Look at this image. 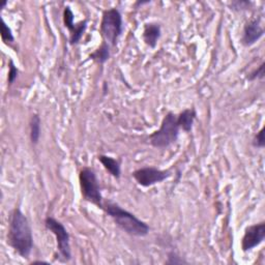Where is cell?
Listing matches in <instances>:
<instances>
[{
  "label": "cell",
  "instance_id": "6da1fadb",
  "mask_svg": "<svg viewBox=\"0 0 265 265\" xmlns=\"http://www.w3.org/2000/svg\"><path fill=\"white\" fill-rule=\"evenodd\" d=\"M8 244L23 258H28L33 249V236L29 220L19 208H15L10 216Z\"/></svg>",
  "mask_w": 265,
  "mask_h": 265
},
{
  "label": "cell",
  "instance_id": "7a4b0ae2",
  "mask_svg": "<svg viewBox=\"0 0 265 265\" xmlns=\"http://www.w3.org/2000/svg\"><path fill=\"white\" fill-rule=\"evenodd\" d=\"M103 209L106 210L107 214L110 215L115 224L125 233L131 236L143 237L149 233V226L138 218L135 214L123 209L117 203L107 201L104 204Z\"/></svg>",
  "mask_w": 265,
  "mask_h": 265
},
{
  "label": "cell",
  "instance_id": "3957f363",
  "mask_svg": "<svg viewBox=\"0 0 265 265\" xmlns=\"http://www.w3.org/2000/svg\"><path fill=\"white\" fill-rule=\"evenodd\" d=\"M180 123L178 115L169 112L162 120L160 129L154 131L149 136L150 144L157 148H166L175 143L180 135Z\"/></svg>",
  "mask_w": 265,
  "mask_h": 265
},
{
  "label": "cell",
  "instance_id": "277c9868",
  "mask_svg": "<svg viewBox=\"0 0 265 265\" xmlns=\"http://www.w3.org/2000/svg\"><path fill=\"white\" fill-rule=\"evenodd\" d=\"M79 184L81 194L86 201L97 205L100 208L104 207L99 181L96 172L93 169L85 167L80 170Z\"/></svg>",
  "mask_w": 265,
  "mask_h": 265
},
{
  "label": "cell",
  "instance_id": "5b68a950",
  "mask_svg": "<svg viewBox=\"0 0 265 265\" xmlns=\"http://www.w3.org/2000/svg\"><path fill=\"white\" fill-rule=\"evenodd\" d=\"M123 29L122 16L117 9L106 10L103 13L101 22V33L104 41L110 46H116L118 37L121 35Z\"/></svg>",
  "mask_w": 265,
  "mask_h": 265
},
{
  "label": "cell",
  "instance_id": "8992f818",
  "mask_svg": "<svg viewBox=\"0 0 265 265\" xmlns=\"http://www.w3.org/2000/svg\"><path fill=\"white\" fill-rule=\"evenodd\" d=\"M46 228L53 233L57 241V250L58 254L56 255V259L61 262H68L72 258L71 252V244H70V234L67 228L62 223L54 217L48 216L45 219Z\"/></svg>",
  "mask_w": 265,
  "mask_h": 265
},
{
  "label": "cell",
  "instance_id": "52a82bcc",
  "mask_svg": "<svg viewBox=\"0 0 265 265\" xmlns=\"http://www.w3.org/2000/svg\"><path fill=\"white\" fill-rule=\"evenodd\" d=\"M170 171L161 170L154 167H144L131 173V176L135 179L137 184L144 188L160 184L170 178Z\"/></svg>",
  "mask_w": 265,
  "mask_h": 265
},
{
  "label": "cell",
  "instance_id": "ba28073f",
  "mask_svg": "<svg viewBox=\"0 0 265 265\" xmlns=\"http://www.w3.org/2000/svg\"><path fill=\"white\" fill-rule=\"evenodd\" d=\"M265 238V223L261 222L249 226L245 230L244 237L241 239V249L244 252H249L263 242Z\"/></svg>",
  "mask_w": 265,
  "mask_h": 265
},
{
  "label": "cell",
  "instance_id": "9c48e42d",
  "mask_svg": "<svg viewBox=\"0 0 265 265\" xmlns=\"http://www.w3.org/2000/svg\"><path fill=\"white\" fill-rule=\"evenodd\" d=\"M264 34V29L260 24V20H250L244 28V34L241 41L245 46H252L258 41Z\"/></svg>",
  "mask_w": 265,
  "mask_h": 265
},
{
  "label": "cell",
  "instance_id": "30bf717a",
  "mask_svg": "<svg viewBox=\"0 0 265 265\" xmlns=\"http://www.w3.org/2000/svg\"><path fill=\"white\" fill-rule=\"evenodd\" d=\"M161 37V26L157 23H147L143 30V40L147 46L154 48Z\"/></svg>",
  "mask_w": 265,
  "mask_h": 265
},
{
  "label": "cell",
  "instance_id": "8fae6325",
  "mask_svg": "<svg viewBox=\"0 0 265 265\" xmlns=\"http://www.w3.org/2000/svg\"><path fill=\"white\" fill-rule=\"evenodd\" d=\"M98 159L101 162V164L104 166V168L113 176V178L117 180L120 178V174H121L120 164L116 159L105 154L99 156Z\"/></svg>",
  "mask_w": 265,
  "mask_h": 265
},
{
  "label": "cell",
  "instance_id": "7c38bea8",
  "mask_svg": "<svg viewBox=\"0 0 265 265\" xmlns=\"http://www.w3.org/2000/svg\"><path fill=\"white\" fill-rule=\"evenodd\" d=\"M196 115H197L196 114V110L194 108H190V109L184 110L178 116V120H179L181 128H183L187 132L191 131L192 128H193L194 121L196 119Z\"/></svg>",
  "mask_w": 265,
  "mask_h": 265
},
{
  "label": "cell",
  "instance_id": "4fadbf2b",
  "mask_svg": "<svg viewBox=\"0 0 265 265\" xmlns=\"http://www.w3.org/2000/svg\"><path fill=\"white\" fill-rule=\"evenodd\" d=\"M91 58L98 63H105L110 58V45L106 41H103L102 45L93 53L91 54Z\"/></svg>",
  "mask_w": 265,
  "mask_h": 265
},
{
  "label": "cell",
  "instance_id": "5bb4252c",
  "mask_svg": "<svg viewBox=\"0 0 265 265\" xmlns=\"http://www.w3.org/2000/svg\"><path fill=\"white\" fill-rule=\"evenodd\" d=\"M87 27V21H81L78 24H75L73 26V28L70 30L71 36H70V43L71 45H76V43L79 42V40L81 39V37L83 36L85 30Z\"/></svg>",
  "mask_w": 265,
  "mask_h": 265
},
{
  "label": "cell",
  "instance_id": "9a60e30c",
  "mask_svg": "<svg viewBox=\"0 0 265 265\" xmlns=\"http://www.w3.org/2000/svg\"><path fill=\"white\" fill-rule=\"evenodd\" d=\"M40 137V118L37 114H33L30 119V140L33 144H37Z\"/></svg>",
  "mask_w": 265,
  "mask_h": 265
},
{
  "label": "cell",
  "instance_id": "2e32d148",
  "mask_svg": "<svg viewBox=\"0 0 265 265\" xmlns=\"http://www.w3.org/2000/svg\"><path fill=\"white\" fill-rule=\"evenodd\" d=\"M0 28H2V38L5 42H13L15 40L12 29L9 27V25L6 23L4 19H2V25H0Z\"/></svg>",
  "mask_w": 265,
  "mask_h": 265
},
{
  "label": "cell",
  "instance_id": "e0dca14e",
  "mask_svg": "<svg viewBox=\"0 0 265 265\" xmlns=\"http://www.w3.org/2000/svg\"><path fill=\"white\" fill-rule=\"evenodd\" d=\"M63 22H64V26L71 30L73 28V26L75 25L74 23V13L72 11V9L70 7H65L64 11H63Z\"/></svg>",
  "mask_w": 265,
  "mask_h": 265
},
{
  "label": "cell",
  "instance_id": "ac0fdd59",
  "mask_svg": "<svg viewBox=\"0 0 265 265\" xmlns=\"http://www.w3.org/2000/svg\"><path fill=\"white\" fill-rule=\"evenodd\" d=\"M253 144L257 148H263L264 147L265 140H264V128L263 127L255 135V138L253 140Z\"/></svg>",
  "mask_w": 265,
  "mask_h": 265
},
{
  "label": "cell",
  "instance_id": "d6986e66",
  "mask_svg": "<svg viewBox=\"0 0 265 265\" xmlns=\"http://www.w3.org/2000/svg\"><path fill=\"white\" fill-rule=\"evenodd\" d=\"M263 77H264V62H262L258 69H256L248 76V80L254 81L258 79H263Z\"/></svg>",
  "mask_w": 265,
  "mask_h": 265
},
{
  "label": "cell",
  "instance_id": "ffe728a7",
  "mask_svg": "<svg viewBox=\"0 0 265 265\" xmlns=\"http://www.w3.org/2000/svg\"><path fill=\"white\" fill-rule=\"evenodd\" d=\"M18 74H19V71L17 67L15 65L13 60H10V64H9V84L10 85L15 82V80L18 77Z\"/></svg>",
  "mask_w": 265,
  "mask_h": 265
},
{
  "label": "cell",
  "instance_id": "44dd1931",
  "mask_svg": "<svg viewBox=\"0 0 265 265\" xmlns=\"http://www.w3.org/2000/svg\"><path fill=\"white\" fill-rule=\"evenodd\" d=\"M183 263H187L182 257H180L178 254L172 252L168 255V261L167 264H183Z\"/></svg>",
  "mask_w": 265,
  "mask_h": 265
},
{
  "label": "cell",
  "instance_id": "7402d4cb",
  "mask_svg": "<svg viewBox=\"0 0 265 265\" xmlns=\"http://www.w3.org/2000/svg\"><path fill=\"white\" fill-rule=\"evenodd\" d=\"M251 6L250 2H233L231 4V10L233 11H244L249 9Z\"/></svg>",
  "mask_w": 265,
  "mask_h": 265
}]
</instances>
